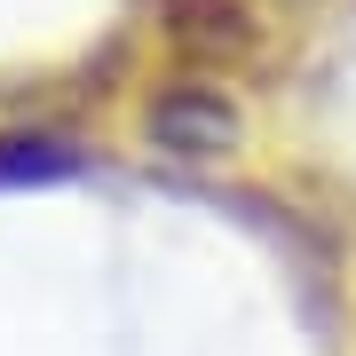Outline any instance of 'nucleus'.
<instances>
[{"mask_svg":"<svg viewBox=\"0 0 356 356\" xmlns=\"http://www.w3.org/2000/svg\"><path fill=\"white\" fill-rule=\"evenodd\" d=\"M151 135L166 143V151H191V159H206V151H229V143H238V111H229L214 88L182 79V88H166V95L151 103Z\"/></svg>","mask_w":356,"mask_h":356,"instance_id":"obj_1","label":"nucleus"},{"mask_svg":"<svg viewBox=\"0 0 356 356\" xmlns=\"http://www.w3.org/2000/svg\"><path fill=\"white\" fill-rule=\"evenodd\" d=\"M166 40H175V56H191V64H229V56L254 48V16H245L238 0H175V8H166Z\"/></svg>","mask_w":356,"mask_h":356,"instance_id":"obj_2","label":"nucleus"}]
</instances>
